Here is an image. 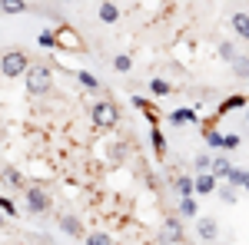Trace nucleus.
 Masks as SVG:
<instances>
[{
	"mask_svg": "<svg viewBox=\"0 0 249 245\" xmlns=\"http://www.w3.org/2000/svg\"><path fill=\"white\" fill-rule=\"evenodd\" d=\"M50 86H53V73H50V66L34 63V66L27 70V93H30V96H43V93H50Z\"/></svg>",
	"mask_w": 249,
	"mask_h": 245,
	"instance_id": "f257e3e1",
	"label": "nucleus"
},
{
	"mask_svg": "<svg viewBox=\"0 0 249 245\" xmlns=\"http://www.w3.org/2000/svg\"><path fill=\"white\" fill-rule=\"evenodd\" d=\"M27 70H30V63H27V53H23V50H7L3 60H0V73L7 76V80L27 76Z\"/></svg>",
	"mask_w": 249,
	"mask_h": 245,
	"instance_id": "f03ea898",
	"label": "nucleus"
},
{
	"mask_svg": "<svg viewBox=\"0 0 249 245\" xmlns=\"http://www.w3.org/2000/svg\"><path fill=\"white\" fill-rule=\"evenodd\" d=\"M90 119H93L96 130H113L116 119H120V110H116L110 99H96L93 110H90Z\"/></svg>",
	"mask_w": 249,
	"mask_h": 245,
	"instance_id": "7ed1b4c3",
	"label": "nucleus"
},
{
	"mask_svg": "<svg viewBox=\"0 0 249 245\" xmlns=\"http://www.w3.org/2000/svg\"><path fill=\"white\" fill-rule=\"evenodd\" d=\"M27 209L37 215V212H47L50 209V196H47V189H40V186H30L27 189Z\"/></svg>",
	"mask_w": 249,
	"mask_h": 245,
	"instance_id": "20e7f679",
	"label": "nucleus"
},
{
	"mask_svg": "<svg viewBox=\"0 0 249 245\" xmlns=\"http://www.w3.org/2000/svg\"><path fill=\"white\" fill-rule=\"evenodd\" d=\"M216 189H219V176L213 169H203L196 176V192H199V196H213Z\"/></svg>",
	"mask_w": 249,
	"mask_h": 245,
	"instance_id": "39448f33",
	"label": "nucleus"
},
{
	"mask_svg": "<svg viewBox=\"0 0 249 245\" xmlns=\"http://www.w3.org/2000/svg\"><path fill=\"white\" fill-rule=\"evenodd\" d=\"M166 119H170L173 126H186V123H199V116H196V110H190V106H179V110H173V113H166Z\"/></svg>",
	"mask_w": 249,
	"mask_h": 245,
	"instance_id": "423d86ee",
	"label": "nucleus"
},
{
	"mask_svg": "<svg viewBox=\"0 0 249 245\" xmlns=\"http://www.w3.org/2000/svg\"><path fill=\"white\" fill-rule=\"evenodd\" d=\"M60 232H63V235H73V239H80V235H83V226H80L77 215H60ZM83 239H87V235H83Z\"/></svg>",
	"mask_w": 249,
	"mask_h": 245,
	"instance_id": "0eeeda50",
	"label": "nucleus"
},
{
	"mask_svg": "<svg viewBox=\"0 0 249 245\" xmlns=\"http://www.w3.org/2000/svg\"><path fill=\"white\" fill-rule=\"evenodd\" d=\"M196 232H199V239L213 242V239L219 235V226H216V219H210V215H206V219H199V222H196Z\"/></svg>",
	"mask_w": 249,
	"mask_h": 245,
	"instance_id": "6e6552de",
	"label": "nucleus"
},
{
	"mask_svg": "<svg viewBox=\"0 0 249 245\" xmlns=\"http://www.w3.org/2000/svg\"><path fill=\"white\" fill-rule=\"evenodd\" d=\"M57 47H70V50H83V43L77 40V33H73L70 27H63V30H57Z\"/></svg>",
	"mask_w": 249,
	"mask_h": 245,
	"instance_id": "1a4fd4ad",
	"label": "nucleus"
},
{
	"mask_svg": "<svg viewBox=\"0 0 249 245\" xmlns=\"http://www.w3.org/2000/svg\"><path fill=\"white\" fill-rule=\"evenodd\" d=\"M232 30H236L239 40H249V14L236 10V14H232Z\"/></svg>",
	"mask_w": 249,
	"mask_h": 245,
	"instance_id": "9d476101",
	"label": "nucleus"
},
{
	"mask_svg": "<svg viewBox=\"0 0 249 245\" xmlns=\"http://www.w3.org/2000/svg\"><path fill=\"white\" fill-rule=\"evenodd\" d=\"M173 189H176L179 199H183V196H193V192H196V179H190V176H176V179H173Z\"/></svg>",
	"mask_w": 249,
	"mask_h": 245,
	"instance_id": "9b49d317",
	"label": "nucleus"
},
{
	"mask_svg": "<svg viewBox=\"0 0 249 245\" xmlns=\"http://www.w3.org/2000/svg\"><path fill=\"white\" fill-rule=\"evenodd\" d=\"M183 239V226L179 222H166L160 229V242H179Z\"/></svg>",
	"mask_w": 249,
	"mask_h": 245,
	"instance_id": "f8f14e48",
	"label": "nucleus"
},
{
	"mask_svg": "<svg viewBox=\"0 0 249 245\" xmlns=\"http://www.w3.org/2000/svg\"><path fill=\"white\" fill-rule=\"evenodd\" d=\"M249 106V99L243 93H236V96H230V99H226V103H223V106H219V116H226V113H232V110H246Z\"/></svg>",
	"mask_w": 249,
	"mask_h": 245,
	"instance_id": "ddd939ff",
	"label": "nucleus"
},
{
	"mask_svg": "<svg viewBox=\"0 0 249 245\" xmlns=\"http://www.w3.org/2000/svg\"><path fill=\"white\" fill-rule=\"evenodd\" d=\"M100 20H103V23H116V20H120V7H116L113 0H103V3H100Z\"/></svg>",
	"mask_w": 249,
	"mask_h": 245,
	"instance_id": "4468645a",
	"label": "nucleus"
},
{
	"mask_svg": "<svg viewBox=\"0 0 249 245\" xmlns=\"http://www.w3.org/2000/svg\"><path fill=\"white\" fill-rule=\"evenodd\" d=\"M150 93H153V96H170V93H176V90H173L170 80H163V76H153V80H150Z\"/></svg>",
	"mask_w": 249,
	"mask_h": 245,
	"instance_id": "2eb2a0df",
	"label": "nucleus"
},
{
	"mask_svg": "<svg viewBox=\"0 0 249 245\" xmlns=\"http://www.w3.org/2000/svg\"><path fill=\"white\" fill-rule=\"evenodd\" d=\"M77 83H80V86H87V90H103V83H100V76L87 73V70H80V73H77Z\"/></svg>",
	"mask_w": 249,
	"mask_h": 245,
	"instance_id": "dca6fc26",
	"label": "nucleus"
},
{
	"mask_svg": "<svg viewBox=\"0 0 249 245\" xmlns=\"http://www.w3.org/2000/svg\"><path fill=\"white\" fill-rule=\"evenodd\" d=\"M236 189H239V186H232L230 179H226V182H219V189H216V196H219L223 202H230V206H232V202H236Z\"/></svg>",
	"mask_w": 249,
	"mask_h": 245,
	"instance_id": "f3484780",
	"label": "nucleus"
},
{
	"mask_svg": "<svg viewBox=\"0 0 249 245\" xmlns=\"http://www.w3.org/2000/svg\"><path fill=\"white\" fill-rule=\"evenodd\" d=\"M150 143H153V152H160V156L166 152V136L160 132V126H156V123H153V130H150Z\"/></svg>",
	"mask_w": 249,
	"mask_h": 245,
	"instance_id": "a211bd4d",
	"label": "nucleus"
},
{
	"mask_svg": "<svg viewBox=\"0 0 249 245\" xmlns=\"http://www.w3.org/2000/svg\"><path fill=\"white\" fill-rule=\"evenodd\" d=\"M179 215L183 219H196V199L193 196H183L179 199Z\"/></svg>",
	"mask_w": 249,
	"mask_h": 245,
	"instance_id": "6ab92c4d",
	"label": "nucleus"
},
{
	"mask_svg": "<svg viewBox=\"0 0 249 245\" xmlns=\"http://www.w3.org/2000/svg\"><path fill=\"white\" fill-rule=\"evenodd\" d=\"M113 70H116V73H130V70H133L130 53H116V57H113Z\"/></svg>",
	"mask_w": 249,
	"mask_h": 245,
	"instance_id": "aec40b11",
	"label": "nucleus"
},
{
	"mask_svg": "<svg viewBox=\"0 0 249 245\" xmlns=\"http://www.w3.org/2000/svg\"><path fill=\"white\" fill-rule=\"evenodd\" d=\"M213 172H216L219 179H226V176L232 172V163H230V159H223V156H216V159H213Z\"/></svg>",
	"mask_w": 249,
	"mask_h": 245,
	"instance_id": "412c9836",
	"label": "nucleus"
},
{
	"mask_svg": "<svg viewBox=\"0 0 249 245\" xmlns=\"http://www.w3.org/2000/svg\"><path fill=\"white\" fill-rule=\"evenodd\" d=\"M0 7H3V14H7V17H14V14H23V10H27V3H23V0H0Z\"/></svg>",
	"mask_w": 249,
	"mask_h": 245,
	"instance_id": "4be33fe9",
	"label": "nucleus"
},
{
	"mask_svg": "<svg viewBox=\"0 0 249 245\" xmlns=\"http://www.w3.org/2000/svg\"><path fill=\"white\" fill-rule=\"evenodd\" d=\"M232 73L239 80H249V57H236L232 60Z\"/></svg>",
	"mask_w": 249,
	"mask_h": 245,
	"instance_id": "5701e85b",
	"label": "nucleus"
},
{
	"mask_svg": "<svg viewBox=\"0 0 249 245\" xmlns=\"http://www.w3.org/2000/svg\"><path fill=\"white\" fill-rule=\"evenodd\" d=\"M37 43L43 47V50H53V47H57V33H53V30H40Z\"/></svg>",
	"mask_w": 249,
	"mask_h": 245,
	"instance_id": "b1692460",
	"label": "nucleus"
},
{
	"mask_svg": "<svg viewBox=\"0 0 249 245\" xmlns=\"http://www.w3.org/2000/svg\"><path fill=\"white\" fill-rule=\"evenodd\" d=\"M232 186H246V179H249V169H243V166H232V172L226 176Z\"/></svg>",
	"mask_w": 249,
	"mask_h": 245,
	"instance_id": "393cba45",
	"label": "nucleus"
},
{
	"mask_svg": "<svg viewBox=\"0 0 249 245\" xmlns=\"http://www.w3.org/2000/svg\"><path fill=\"white\" fill-rule=\"evenodd\" d=\"M3 182H7V186H23V176H20L14 166H3Z\"/></svg>",
	"mask_w": 249,
	"mask_h": 245,
	"instance_id": "a878e982",
	"label": "nucleus"
},
{
	"mask_svg": "<svg viewBox=\"0 0 249 245\" xmlns=\"http://www.w3.org/2000/svg\"><path fill=\"white\" fill-rule=\"evenodd\" d=\"M203 136H206V143H210L213 149H223V139H226V132H219V130H206Z\"/></svg>",
	"mask_w": 249,
	"mask_h": 245,
	"instance_id": "bb28decb",
	"label": "nucleus"
},
{
	"mask_svg": "<svg viewBox=\"0 0 249 245\" xmlns=\"http://www.w3.org/2000/svg\"><path fill=\"white\" fill-rule=\"evenodd\" d=\"M87 242L90 245H107V242H113V235H107V232H87Z\"/></svg>",
	"mask_w": 249,
	"mask_h": 245,
	"instance_id": "cd10ccee",
	"label": "nucleus"
},
{
	"mask_svg": "<svg viewBox=\"0 0 249 245\" xmlns=\"http://www.w3.org/2000/svg\"><path fill=\"white\" fill-rule=\"evenodd\" d=\"M219 57L226 60V63H232V60L239 57V53H236V47H232L230 40H226V43H219Z\"/></svg>",
	"mask_w": 249,
	"mask_h": 245,
	"instance_id": "c85d7f7f",
	"label": "nucleus"
},
{
	"mask_svg": "<svg viewBox=\"0 0 249 245\" xmlns=\"http://www.w3.org/2000/svg\"><path fill=\"white\" fill-rule=\"evenodd\" d=\"M0 209H3V215H7V219H17V206H14L7 196H0Z\"/></svg>",
	"mask_w": 249,
	"mask_h": 245,
	"instance_id": "c756f323",
	"label": "nucleus"
},
{
	"mask_svg": "<svg viewBox=\"0 0 249 245\" xmlns=\"http://www.w3.org/2000/svg\"><path fill=\"white\" fill-rule=\"evenodd\" d=\"M239 143H243V139H239L236 132H226V139H223V149L232 152V149H239Z\"/></svg>",
	"mask_w": 249,
	"mask_h": 245,
	"instance_id": "7c9ffc66",
	"label": "nucleus"
},
{
	"mask_svg": "<svg viewBox=\"0 0 249 245\" xmlns=\"http://www.w3.org/2000/svg\"><path fill=\"white\" fill-rule=\"evenodd\" d=\"M196 169H199V172L213 169V156H210V152H199V156H196Z\"/></svg>",
	"mask_w": 249,
	"mask_h": 245,
	"instance_id": "2f4dec72",
	"label": "nucleus"
},
{
	"mask_svg": "<svg viewBox=\"0 0 249 245\" xmlns=\"http://www.w3.org/2000/svg\"><path fill=\"white\" fill-rule=\"evenodd\" d=\"M243 189H246V192H249V179H246V186H243Z\"/></svg>",
	"mask_w": 249,
	"mask_h": 245,
	"instance_id": "473e14b6",
	"label": "nucleus"
},
{
	"mask_svg": "<svg viewBox=\"0 0 249 245\" xmlns=\"http://www.w3.org/2000/svg\"><path fill=\"white\" fill-rule=\"evenodd\" d=\"M246 123H249V106H246Z\"/></svg>",
	"mask_w": 249,
	"mask_h": 245,
	"instance_id": "72a5a7b5",
	"label": "nucleus"
}]
</instances>
